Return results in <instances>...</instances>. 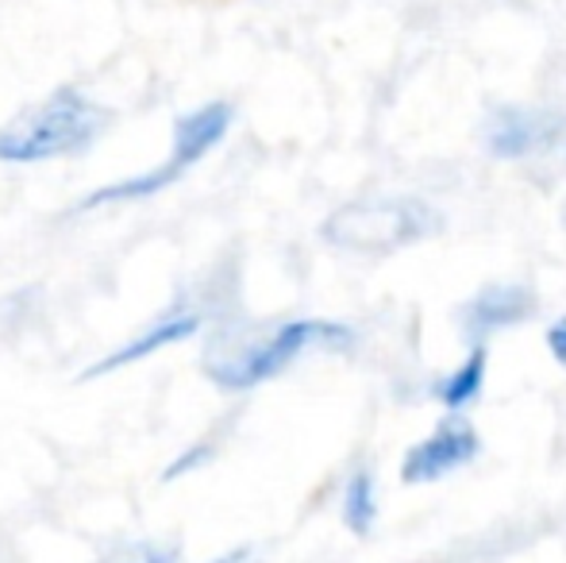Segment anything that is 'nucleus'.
<instances>
[{"instance_id":"f257e3e1","label":"nucleus","mask_w":566,"mask_h":563,"mask_svg":"<svg viewBox=\"0 0 566 563\" xmlns=\"http://www.w3.org/2000/svg\"><path fill=\"white\" fill-rule=\"evenodd\" d=\"M355 332L339 321H277L228 329L205 352V375L220 390H251L282 375L313 347H347Z\"/></svg>"},{"instance_id":"f03ea898","label":"nucleus","mask_w":566,"mask_h":563,"mask_svg":"<svg viewBox=\"0 0 566 563\" xmlns=\"http://www.w3.org/2000/svg\"><path fill=\"white\" fill-rule=\"evenodd\" d=\"M108 128V113L74 85H62L39 105L23 108L20 116L0 128V158L15 166L51 163L85 150Z\"/></svg>"},{"instance_id":"7ed1b4c3","label":"nucleus","mask_w":566,"mask_h":563,"mask_svg":"<svg viewBox=\"0 0 566 563\" xmlns=\"http://www.w3.org/2000/svg\"><path fill=\"white\" fill-rule=\"evenodd\" d=\"M440 232V212L417 197L350 201L324 220V240L358 256H389Z\"/></svg>"},{"instance_id":"20e7f679","label":"nucleus","mask_w":566,"mask_h":563,"mask_svg":"<svg viewBox=\"0 0 566 563\" xmlns=\"http://www.w3.org/2000/svg\"><path fill=\"white\" fill-rule=\"evenodd\" d=\"M228 128H231V105H224V101H209V105L193 108V113L178 121L170 158H166L158 170H147V174H139V178H127V181H116V186L97 189V194L85 197L82 209H97V205H113V201H135V197H155L158 189L174 186L189 166L201 163V158L228 136Z\"/></svg>"},{"instance_id":"39448f33","label":"nucleus","mask_w":566,"mask_h":563,"mask_svg":"<svg viewBox=\"0 0 566 563\" xmlns=\"http://www.w3.org/2000/svg\"><path fill=\"white\" fill-rule=\"evenodd\" d=\"M478 451H482L478 432L462 421V417L451 414L432 436H424V440L405 451L401 479L409 482V487H417V482H440V479H448L451 471L467 467Z\"/></svg>"},{"instance_id":"423d86ee","label":"nucleus","mask_w":566,"mask_h":563,"mask_svg":"<svg viewBox=\"0 0 566 563\" xmlns=\"http://www.w3.org/2000/svg\"><path fill=\"white\" fill-rule=\"evenodd\" d=\"M563 121L552 113H539V108H516L505 105L490 116V128H485V143L497 158H528L536 150L552 147L559 136Z\"/></svg>"},{"instance_id":"0eeeda50","label":"nucleus","mask_w":566,"mask_h":563,"mask_svg":"<svg viewBox=\"0 0 566 563\" xmlns=\"http://www.w3.org/2000/svg\"><path fill=\"white\" fill-rule=\"evenodd\" d=\"M201 324H205L201 309H193V305L170 309V313L155 316V321H150L135 340H127V344L116 347L113 355H105L101 363H93L82 378L108 375V371H119V367H127V363H139V359H147V355H155V352H166V347H174V344H181V340L193 336Z\"/></svg>"},{"instance_id":"6e6552de","label":"nucleus","mask_w":566,"mask_h":563,"mask_svg":"<svg viewBox=\"0 0 566 563\" xmlns=\"http://www.w3.org/2000/svg\"><path fill=\"white\" fill-rule=\"evenodd\" d=\"M536 313V293L528 285H485L467 309H462V332L470 344H485L493 332L524 324Z\"/></svg>"},{"instance_id":"1a4fd4ad","label":"nucleus","mask_w":566,"mask_h":563,"mask_svg":"<svg viewBox=\"0 0 566 563\" xmlns=\"http://www.w3.org/2000/svg\"><path fill=\"white\" fill-rule=\"evenodd\" d=\"M485 367H490V352H485V344H474L467 359H462L451 375H443L440 383H436L440 406L451 409V414H462V409L474 406L485 390Z\"/></svg>"},{"instance_id":"9d476101","label":"nucleus","mask_w":566,"mask_h":563,"mask_svg":"<svg viewBox=\"0 0 566 563\" xmlns=\"http://www.w3.org/2000/svg\"><path fill=\"white\" fill-rule=\"evenodd\" d=\"M378 521V490H374V475L366 471H355L343 490V525L350 529L355 536H366Z\"/></svg>"},{"instance_id":"9b49d317","label":"nucleus","mask_w":566,"mask_h":563,"mask_svg":"<svg viewBox=\"0 0 566 563\" xmlns=\"http://www.w3.org/2000/svg\"><path fill=\"white\" fill-rule=\"evenodd\" d=\"M97 563H178V549L158 541H132V544H119V549H113Z\"/></svg>"},{"instance_id":"f8f14e48","label":"nucleus","mask_w":566,"mask_h":563,"mask_svg":"<svg viewBox=\"0 0 566 563\" xmlns=\"http://www.w3.org/2000/svg\"><path fill=\"white\" fill-rule=\"evenodd\" d=\"M547 347H552V355L566 367V316H563V321H555L552 329H547Z\"/></svg>"},{"instance_id":"ddd939ff","label":"nucleus","mask_w":566,"mask_h":563,"mask_svg":"<svg viewBox=\"0 0 566 563\" xmlns=\"http://www.w3.org/2000/svg\"><path fill=\"white\" fill-rule=\"evenodd\" d=\"M247 560H251V552L239 549V552H228V556H220V560H212V563H247Z\"/></svg>"}]
</instances>
